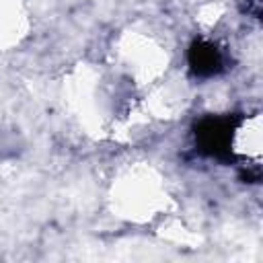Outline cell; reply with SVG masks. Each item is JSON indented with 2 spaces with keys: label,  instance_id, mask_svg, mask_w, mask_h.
I'll return each mask as SVG.
<instances>
[{
  "label": "cell",
  "instance_id": "1",
  "mask_svg": "<svg viewBox=\"0 0 263 263\" xmlns=\"http://www.w3.org/2000/svg\"><path fill=\"white\" fill-rule=\"evenodd\" d=\"M191 66L197 74L212 76L222 68V55L210 43H195L191 47Z\"/></svg>",
  "mask_w": 263,
  "mask_h": 263
}]
</instances>
